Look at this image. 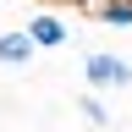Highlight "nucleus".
I'll use <instances>...</instances> for the list:
<instances>
[{
    "label": "nucleus",
    "mask_w": 132,
    "mask_h": 132,
    "mask_svg": "<svg viewBox=\"0 0 132 132\" xmlns=\"http://www.w3.org/2000/svg\"><path fill=\"white\" fill-rule=\"evenodd\" d=\"M44 6H61V0H44Z\"/></svg>",
    "instance_id": "obj_7"
},
{
    "label": "nucleus",
    "mask_w": 132,
    "mask_h": 132,
    "mask_svg": "<svg viewBox=\"0 0 132 132\" xmlns=\"http://www.w3.org/2000/svg\"><path fill=\"white\" fill-rule=\"evenodd\" d=\"M39 61V44L28 39V28H11V33H0V66H11V72H22V66Z\"/></svg>",
    "instance_id": "obj_3"
},
{
    "label": "nucleus",
    "mask_w": 132,
    "mask_h": 132,
    "mask_svg": "<svg viewBox=\"0 0 132 132\" xmlns=\"http://www.w3.org/2000/svg\"><path fill=\"white\" fill-rule=\"evenodd\" d=\"M61 6H72V11H82V16H94V11H99V0H61Z\"/></svg>",
    "instance_id": "obj_6"
},
{
    "label": "nucleus",
    "mask_w": 132,
    "mask_h": 132,
    "mask_svg": "<svg viewBox=\"0 0 132 132\" xmlns=\"http://www.w3.org/2000/svg\"><path fill=\"white\" fill-rule=\"evenodd\" d=\"M77 110H82V121H88V127H110V105H105V94H82L77 99Z\"/></svg>",
    "instance_id": "obj_5"
},
{
    "label": "nucleus",
    "mask_w": 132,
    "mask_h": 132,
    "mask_svg": "<svg viewBox=\"0 0 132 132\" xmlns=\"http://www.w3.org/2000/svg\"><path fill=\"white\" fill-rule=\"evenodd\" d=\"M82 82H88L94 94H127V88H132V61H127V55H110V50H88Z\"/></svg>",
    "instance_id": "obj_1"
},
{
    "label": "nucleus",
    "mask_w": 132,
    "mask_h": 132,
    "mask_svg": "<svg viewBox=\"0 0 132 132\" xmlns=\"http://www.w3.org/2000/svg\"><path fill=\"white\" fill-rule=\"evenodd\" d=\"M94 22L110 28V33H132V0H99Z\"/></svg>",
    "instance_id": "obj_4"
},
{
    "label": "nucleus",
    "mask_w": 132,
    "mask_h": 132,
    "mask_svg": "<svg viewBox=\"0 0 132 132\" xmlns=\"http://www.w3.org/2000/svg\"><path fill=\"white\" fill-rule=\"evenodd\" d=\"M22 28H28V39L39 50H66L72 44V28H66V16H55V11H33Z\"/></svg>",
    "instance_id": "obj_2"
}]
</instances>
